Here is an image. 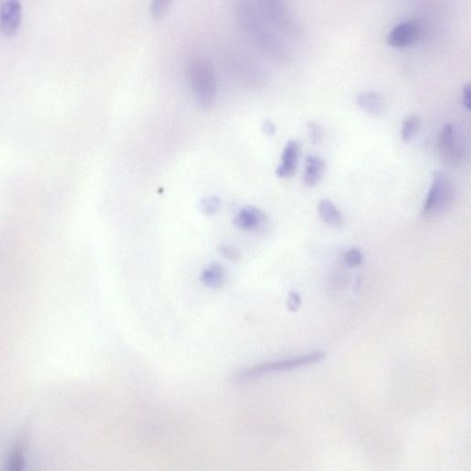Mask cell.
Segmentation results:
<instances>
[{
	"label": "cell",
	"mask_w": 471,
	"mask_h": 471,
	"mask_svg": "<svg viewBox=\"0 0 471 471\" xmlns=\"http://www.w3.org/2000/svg\"><path fill=\"white\" fill-rule=\"evenodd\" d=\"M262 132L264 133L265 135L267 137H273L275 135L276 127L275 124L271 120H264L262 122Z\"/></svg>",
	"instance_id": "7402d4cb"
},
{
	"label": "cell",
	"mask_w": 471,
	"mask_h": 471,
	"mask_svg": "<svg viewBox=\"0 0 471 471\" xmlns=\"http://www.w3.org/2000/svg\"><path fill=\"white\" fill-rule=\"evenodd\" d=\"M172 0H152L150 5L151 16L157 21H161L169 12Z\"/></svg>",
	"instance_id": "9a60e30c"
},
{
	"label": "cell",
	"mask_w": 471,
	"mask_h": 471,
	"mask_svg": "<svg viewBox=\"0 0 471 471\" xmlns=\"http://www.w3.org/2000/svg\"><path fill=\"white\" fill-rule=\"evenodd\" d=\"M301 305V299H300L299 295L297 292L291 291L289 293L288 300V308L289 310L296 311L299 310V308Z\"/></svg>",
	"instance_id": "ffe728a7"
},
{
	"label": "cell",
	"mask_w": 471,
	"mask_h": 471,
	"mask_svg": "<svg viewBox=\"0 0 471 471\" xmlns=\"http://www.w3.org/2000/svg\"><path fill=\"white\" fill-rule=\"evenodd\" d=\"M364 261V255L359 249L352 248L345 254V262L348 266L357 267Z\"/></svg>",
	"instance_id": "ac0fdd59"
},
{
	"label": "cell",
	"mask_w": 471,
	"mask_h": 471,
	"mask_svg": "<svg viewBox=\"0 0 471 471\" xmlns=\"http://www.w3.org/2000/svg\"><path fill=\"white\" fill-rule=\"evenodd\" d=\"M323 358H325L323 352H315V353L297 357V358L264 363V364L253 365V367L238 371L237 373L233 374L231 380L235 383L249 382L269 373L296 369L305 365L315 364Z\"/></svg>",
	"instance_id": "7a4b0ae2"
},
{
	"label": "cell",
	"mask_w": 471,
	"mask_h": 471,
	"mask_svg": "<svg viewBox=\"0 0 471 471\" xmlns=\"http://www.w3.org/2000/svg\"><path fill=\"white\" fill-rule=\"evenodd\" d=\"M266 221V216L259 208L245 207L242 208L234 219L237 229L245 232H255L262 229Z\"/></svg>",
	"instance_id": "8992f818"
},
{
	"label": "cell",
	"mask_w": 471,
	"mask_h": 471,
	"mask_svg": "<svg viewBox=\"0 0 471 471\" xmlns=\"http://www.w3.org/2000/svg\"><path fill=\"white\" fill-rule=\"evenodd\" d=\"M356 102L362 110L369 115H380L385 107L384 99L378 92H363L357 97Z\"/></svg>",
	"instance_id": "4fadbf2b"
},
{
	"label": "cell",
	"mask_w": 471,
	"mask_h": 471,
	"mask_svg": "<svg viewBox=\"0 0 471 471\" xmlns=\"http://www.w3.org/2000/svg\"><path fill=\"white\" fill-rule=\"evenodd\" d=\"M307 129L308 137L310 138V141L313 144H318V143L321 142V130L318 124L314 123V122H308Z\"/></svg>",
	"instance_id": "d6986e66"
},
{
	"label": "cell",
	"mask_w": 471,
	"mask_h": 471,
	"mask_svg": "<svg viewBox=\"0 0 471 471\" xmlns=\"http://www.w3.org/2000/svg\"><path fill=\"white\" fill-rule=\"evenodd\" d=\"M186 78L194 99L203 109H210L218 97V78L214 67L203 58H194L186 66Z\"/></svg>",
	"instance_id": "6da1fadb"
},
{
	"label": "cell",
	"mask_w": 471,
	"mask_h": 471,
	"mask_svg": "<svg viewBox=\"0 0 471 471\" xmlns=\"http://www.w3.org/2000/svg\"><path fill=\"white\" fill-rule=\"evenodd\" d=\"M26 446V437L23 435V437L19 438L7 457L6 462H5V470L12 471L24 470L25 468Z\"/></svg>",
	"instance_id": "7c38bea8"
},
{
	"label": "cell",
	"mask_w": 471,
	"mask_h": 471,
	"mask_svg": "<svg viewBox=\"0 0 471 471\" xmlns=\"http://www.w3.org/2000/svg\"><path fill=\"white\" fill-rule=\"evenodd\" d=\"M462 102L466 109L470 111L471 106V89L470 84H467V85L463 87Z\"/></svg>",
	"instance_id": "44dd1931"
},
{
	"label": "cell",
	"mask_w": 471,
	"mask_h": 471,
	"mask_svg": "<svg viewBox=\"0 0 471 471\" xmlns=\"http://www.w3.org/2000/svg\"><path fill=\"white\" fill-rule=\"evenodd\" d=\"M420 37V27L415 23L407 21L395 26L388 35V43L392 47L402 48L413 45Z\"/></svg>",
	"instance_id": "52a82bcc"
},
{
	"label": "cell",
	"mask_w": 471,
	"mask_h": 471,
	"mask_svg": "<svg viewBox=\"0 0 471 471\" xmlns=\"http://www.w3.org/2000/svg\"><path fill=\"white\" fill-rule=\"evenodd\" d=\"M300 144L296 140L286 143L281 156V163L276 169V175L281 179L291 177L296 172L300 155Z\"/></svg>",
	"instance_id": "ba28073f"
},
{
	"label": "cell",
	"mask_w": 471,
	"mask_h": 471,
	"mask_svg": "<svg viewBox=\"0 0 471 471\" xmlns=\"http://www.w3.org/2000/svg\"><path fill=\"white\" fill-rule=\"evenodd\" d=\"M226 275V270L223 265L218 262H212L202 271L200 281L207 288H219L224 285Z\"/></svg>",
	"instance_id": "30bf717a"
},
{
	"label": "cell",
	"mask_w": 471,
	"mask_h": 471,
	"mask_svg": "<svg viewBox=\"0 0 471 471\" xmlns=\"http://www.w3.org/2000/svg\"><path fill=\"white\" fill-rule=\"evenodd\" d=\"M221 208V201L218 196L207 197L200 203V210L205 216H214L219 212Z\"/></svg>",
	"instance_id": "2e32d148"
},
{
	"label": "cell",
	"mask_w": 471,
	"mask_h": 471,
	"mask_svg": "<svg viewBox=\"0 0 471 471\" xmlns=\"http://www.w3.org/2000/svg\"><path fill=\"white\" fill-rule=\"evenodd\" d=\"M218 250V253H220L221 255L223 256L225 259H227V261H229V262H239L240 260V257H242V254H240V251L238 250L237 248L234 247V246H232V245H229V244L219 245Z\"/></svg>",
	"instance_id": "e0dca14e"
},
{
	"label": "cell",
	"mask_w": 471,
	"mask_h": 471,
	"mask_svg": "<svg viewBox=\"0 0 471 471\" xmlns=\"http://www.w3.org/2000/svg\"><path fill=\"white\" fill-rule=\"evenodd\" d=\"M438 150L444 161L451 166L464 163L467 147L461 130L454 124H445L438 135Z\"/></svg>",
	"instance_id": "277c9868"
},
{
	"label": "cell",
	"mask_w": 471,
	"mask_h": 471,
	"mask_svg": "<svg viewBox=\"0 0 471 471\" xmlns=\"http://www.w3.org/2000/svg\"><path fill=\"white\" fill-rule=\"evenodd\" d=\"M319 214L322 220L328 226L340 227L343 226L345 219L339 208L329 199H321L319 203Z\"/></svg>",
	"instance_id": "8fae6325"
},
{
	"label": "cell",
	"mask_w": 471,
	"mask_h": 471,
	"mask_svg": "<svg viewBox=\"0 0 471 471\" xmlns=\"http://www.w3.org/2000/svg\"><path fill=\"white\" fill-rule=\"evenodd\" d=\"M23 8L21 0H2L0 7V29L7 37L17 34L21 24Z\"/></svg>",
	"instance_id": "5b68a950"
},
{
	"label": "cell",
	"mask_w": 471,
	"mask_h": 471,
	"mask_svg": "<svg viewBox=\"0 0 471 471\" xmlns=\"http://www.w3.org/2000/svg\"><path fill=\"white\" fill-rule=\"evenodd\" d=\"M421 120L416 115H411L403 121L402 130H400V137L403 142H409L415 137L418 132Z\"/></svg>",
	"instance_id": "5bb4252c"
},
{
	"label": "cell",
	"mask_w": 471,
	"mask_h": 471,
	"mask_svg": "<svg viewBox=\"0 0 471 471\" xmlns=\"http://www.w3.org/2000/svg\"><path fill=\"white\" fill-rule=\"evenodd\" d=\"M326 169V162L318 156H308L305 161L303 181L306 186H315L321 180Z\"/></svg>",
	"instance_id": "9c48e42d"
},
{
	"label": "cell",
	"mask_w": 471,
	"mask_h": 471,
	"mask_svg": "<svg viewBox=\"0 0 471 471\" xmlns=\"http://www.w3.org/2000/svg\"><path fill=\"white\" fill-rule=\"evenodd\" d=\"M455 198V187L450 176L444 170L433 173L431 187L422 205V215L432 216L448 210Z\"/></svg>",
	"instance_id": "3957f363"
}]
</instances>
